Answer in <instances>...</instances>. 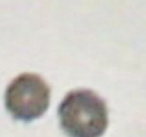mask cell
<instances>
[{"label": "cell", "mask_w": 146, "mask_h": 137, "mask_svg": "<svg viewBox=\"0 0 146 137\" xmlns=\"http://www.w3.org/2000/svg\"><path fill=\"white\" fill-rule=\"evenodd\" d=\"M60 127L67 137H102L109 126L106 101L89 89L69 92L59 109Z\"/></svg>", "instance_id": "1"}, {"label": "cell", "mask_w": 146, "mask_h": 137, "mask_svg": "<svg viewBox=\"0 0 146 137\" xmlns=\"http://www.w3.org/2000/svg\"><path fill=\"white\" fill-rule=\"evenodd\" d=\"M50 86L36 73L16 76L5 92V106L19 121H33L42 117L50 106Z\"/></svg>", "instance_id": "2"}]
</instances>
